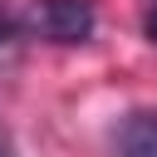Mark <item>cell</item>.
<instances>
[{
	"label": "cell",
	"instance_id": "obj_1",
	"mask_svg": "<svg viewBox=\"0 0 157 157\" xmlns=\"http://www.w3.org/2000/svg\"><path fill=\"white\" fill-rule=\"evenodd\" d=\"M25 34L49 39V44H88L98 29V10L93 0H34L20 20Z\"/></svg>",
	"mask_w": 157,
	"mask_h": 157
},
{
	"label": "cell",
	"instance_id": "obj_2",
	"mask_svg": "<svg viewBox=\"0 0 157 157\" xmlns=\"http://www.w3.org/2000/svg\"><path fill=\"white\" fill-rule=\"evenodd\" d=\"M118 157H157V108H137L113 132Z\"/></svg>",
	"mask_w": 157,
	"mask_h": 157
},
{
	"label": "cell",
	"instance_id": "obj_3",
	"mask_svg": "<svg viewBox=\"0 0 157 157\" xmlns=\"http://www.w3.org/2000/svg\"><path fill=\"white\" fill-rule=\"evenodd\" d=\"M142 34H147V44H157V0H152L147 15H142Z\"/></svg>",
	"mask_w": 157,
	"mask_h": 157
},
{
	"label": "cell",
	"instance_id": "obj_4",
	"mask_svg": "<svg viewBox=\"0 0 157 157\" xmlns=\"http://www.w3.org/2000/svg\"><path fill=\"white\" fill-rule=\"evenodd\" d=\"M15 29H20V25H15V20H10V15H0V49H5V44H10V39H15Z\"/></svg>",
	"mask_w": 157,
	"mask_h": 157
},
{
	"label": "cell",
	"instance_id": "obj_5",
	"mask_svg": "<svg viewBox=\"0 0 157 157\" xmlns=\"http://www.w3.org/2000/svg\"><path fill=\"white\" fill-rule=\"evenodd\" d=\"M0 157H10V142H5V132H0Z\"/></svg>",
	"mask_w": 157,
	"mask_h": 157
}]
</instances>
